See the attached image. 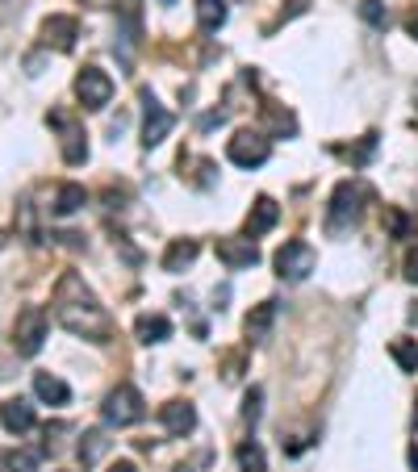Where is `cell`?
<instances>
[{
    "instance_id": "cell-24",
    "label": "cell",
    "mask_w": 418,
    "mask_h": 472,
    "mask_svg": "<svg viewBox=\"0 0 418 472\" xmlns=\"http://www.w3.org/2000/svg\"><path fill=\"white\" fill-rule=\"evenodd\" d=\"M385 226H389L394 239H414V234H418V222L410 218V213H402V209H394V205L385 209Z\"/></svg>"
},
{
    "instance_id": "cell-20",
    "label": "cell",
    "mask_w": 418,
    "mask_h": 472,
    "mask_svg": "<svg viewBox=\"0 0 418 472\" xmlns=\"http://www.w3.org/2000/svg\"><path fill=\"white\" fill-rule=\"evenodd\" d=\"M197 22L205 33H218L226 25V0H197Z\"/></svg>"
},
{
    "instance_id": "cell-1",
    "label": "cell",
    "mask_w": 418,
    "mask_h": 472,
    "mask_svg": "<svg viewBox=\"0 0 418 472\" xmlns=\"http://www.w3.org/2000/svg\"><path fill=\"white\" fill-rule=\"evenodd\" d=\"M51 314L63 330H71L76 339H89V343H109L113 339V318L109 309L100 306V297L84 285L80 272H63L55 280V293H51Z\"/></svg>"
},
{
    "instance_id": "cell-15",
    "label": "cell",
    "mask_w": 418,
    "mask_h": 472,
    "mask_svg": "<svg viewBox=\"0 0 418 472\" xmlns=\"http://www.w3.org/2000/svg\"><path fill=\"white\" fill-rule=\"evenodd\" d=\"M33 393H38V401H46V406H67V401H71V389H67L55 373H33Z\"/></svg>"
},
{
    "instance_id": "cell-25",
    "label": "cell",
    "mask_w": 418,
    "mask_h": 472,
    "mask_svg": "<svg viewBox=\"0 0 418 472\" xmlns=\"http://www.w3.org/2000/svg\"><path fill=\"white\" fill-rule=\"evenodd\" d=\"M389 355L402 363V373H418V339H394Z\"/></svg>"
},
{
    "instance_id": "cell-31",
    "label": "cell",
    "mask_w": 418,
    "mask_h": 472,
    "mask_svg": "<svg viewBox=\"0 0 418 472\" xmlns=\"http://www.w3.org/2000/svg\"><path fill=\"white\" fill-rule=\"evenodd\" d=\"M406 33H410V38H418V13H410V17H406Z\"/></svg>"
},
{
    "instance_id": "cell-18",
    "label": "cell",
    "mask_w": 418,
    "mask_h": 472,
    "mask_svg": "<svg viewBox=\"0 0 418 472\" xmlns=\"http://www.w3.org/2000/svg\"><path fill=\"white\" fill-rule=\"evenodd\" d=\"M197 251H201L197 239H176V242H172V247L164 251V272H185V268L197 260Z\"/></svg>"
},
{
    "instance_id": "cell-14",
    "label": "cell",
    "mask_w": 418,
    "mask_h": 472,
    "mask_svg": "<svg viewBox=\"0 0 418 472\" xmlns=\"http://www.w3.org/2000/svg\"><path fill=\"white\" fill-rule=\"evenodd\" d=\"M0 427L9 430V435H25L33 427V406L25 397H9L5 406H0Z\"/></svg>"
},
{
    "instance_id": "cell-17",
    "label": "cell",
    "mask_w": 418,
    "mask_h": 472,
    "mask_svg": "<svg viewBox=\"0 0 418 472\" xmlns=\"http://www.w3.org/2000/svg\"><path fill=\"white\" fill-rule=\"evenodd\" d=\"M272 322H276V301H260V306H255L252 314H247L242 330H247V339H252V343H260V339H268Z\"/></svg>"
},
{
    "instance_id": "cell-4",
    "label": "cell",
    "mask_w": 418,
    "mask_h": 472,
    "mask_svg": "<svg viewBox=\"0 0 418 472\" xmlns=\"http://www.w3.org/2000/svg\"><path fill=\"white\" fill-rule=\"evenodd\" d=\"M143 414H147L143 393H138L134 384H118V389L105 397V406H100L105 427H134V422H143Z\"/></svg>"
},
{
    "instance_id": "cell-30",
    "label": "cell",
    "mask_w": 418,
    "mask_h": 472,
    "mask_svg": "<svg viewBox=\"0 0 418 472\" xmlns=\"http://www.w3.org/2000/svg\"><path fill=\"white\" fill-rule=\"evenodd\" d=\"M298 13H306V0H289V9L280 13V22H289V17H298Z\"/></svg>"
},
{
    "instance_id": "cell-21",
    "label": "cell",
    "mask_w": 418,
    "mask_h": 472,
    "mask_svg": "<svg viewBox=\"0 0 418 472\" xmlns=\"http://www.w3.org/2000/svg\"><path fill=\"white\" fill-rule=\"evenodd\" d=\"M105 451H109V435H105V430H84V439H80V460H84V468H92Z\"/></svg>"
},
{
    "instance_id": "cell-16",
    "label": "cell",
    "mask_w": 418,
    "mask_h": 472,
    "mask_svg": "<svg viewBox=\"0 0 418 472\" xmlns=\"http://www.w3.org/2000/svg\"><path fill=\"white\" fill-rule=\"evenodd\" d=\"M134 335H138V343H164V339H172V322L164 318V314H138L134 318Z\"/></svg>"
},
{
    "instance_id": "cell-7",
    "label": "cell",
    "mask_w": 418,
    "mask_h": 472,
    "mask_svg": "<svg viewBox=\"0 0 418 472\" xmlns=\"http://www.w3.org/2000/svg\"><path fill=\"white\" fill-rule=\"evenodd\" d=\"M46 121L63 134V138H59V146H63V164H71V167L84 164V159H89V138H84V130H80V121L71 118L67 109H55Z\"/></svg>"
},
{
    "instance_id": "cell-6",
    "label": "cell",
    "mask_w": 418,
    "mask_h": 472,
    "mask_svg": "<svg viewBox=\"0 0 418 472\" xmlns=\"http://www.w3.org/2000/svg\"><path fill=\"white\" fill-rule=\"evenodd\" d=\"M226 155H231V164L234 167H264L268 164V155H272V138L268 134H260V130H239L226 143Z\"/></svg>"
},
{
    "instance_id": "cell-11",
    "label": "cell",
    "mask_w": 418,
    "mask_h": 472,
    "mask_svg": "<svg viewBox=\"0 0 418 472\" xmlns=\"http://www.w3.org/2000/svg\"><path fill=\"white\" fill-rule=\"evenodd\" d=\"M76 38H80V22L76 17H67V13H51V17L43 22V42L63 51V55L76 51Z\"/></svg>"
},
{
    "instance_id": "cell-23",
    "label": "cell",
    "mask_w": 418,
    "mask_h": 472,
    "mask_svg": "<svg viewBox=\"0 0 418 472\" xmlns=\"http://www.w3.org/2000/svg\"><path fill=\"white\" fill-rule=\"evenodd\" d=\"M0 468H9V472H38V456H33V451H22V448H5V451H0Z\"/></svg>"
},
{
    "instance_id": "cell-22",
    "label": "cell",
    "mask_w": 418,
    "mask_h": 472,
    "mask_svg": "<svg viewBox=\"0 0 418 472\" xmlns=\"http://www.w3.org/2000/svg\"><path fill=\"white\" fill-rule=\"evenodd\" d=\"M234 460H239V472H268L264 448H260V443H252V439L234 448Z\"/></svg>"
},
{
    "instance_id": "cell-32",
    "label": "cell",
    "mask_w": 418,
    "mask_h": 472,
    "mask_svg": "<svg viewBox=\"0 0 418 472\" xmlns=\"http://www.w3.org/2000/svg\"><path fill=\"white\" fill-rule=\"evenodd\" d=\"M109 472H138V468L130 460H118V464H109Z\"/></svg>"
},
{
    "instance_id": "cell-3",
    "label": "cell",
    "mask_w": 418,
    "mask_h": 472,
    "mask_svg": "<svg viewBox=\"0 0 418 472\" xmlns=\"http://www.w3.org/2000/svg\"><path fill=\"white\" fill-rule=\"evenodd\" d=\"M46 330H51V318H46L43 306H25L17 318H13V352L33 360V355L43 352L46 343Z\"/></svg>"
},
{
    "instance_id": "cell-33",
    "label": "cell",
    "mask_w": 418,
    "mask_h": 472,
    "mask_svg": "<svg viewBox=\"0 0 418 472\" xmlns=\"http://www.w3.org/2000/svg\"><path fill=\"white\" fill-rule=\"evenodd\" d=\"M410 472H418V443L410 448Z\"/></svg>"
},
{
    "instance_id": "cell-12",
    "label": "cell",
    "mask_w": 418,
    "mask_h": 472,
    "mask_svg": "<svg viewBox=\"0 0 418 472\" xmlns=\"http://www.w3.org/2000/svg\"><path fill=\"white\" fill-rule=\"evenodd\" d=\"M159 427H164L167 435H176V439L193 435V430H197V410H193V401H167V406H159Z\"/></svg>"
},
{
    "instance_id": "cell-28",
    "label": "cell",
    "mask_w": 418,
    "mask_h": 472,
    "mask_svg": "<svg viewBox=\"0 0 418 472\" xmlns=\"http://www.w3.org/2000/svg\"><path fill=\"white\" fill-rule=\"evenodd\" d=\"M260 401H264V393H260V389H252V393L242 397V418H247V422H255V418H260Z\"/></svg>"
},
{
    "instance_id": "cell-9",
    "label": "cell",
    "mask_w": 418,
    "mask_h": 472,
    "mask_svg": "<svg viewBox=\"0 0 418 472\" xmlns=\"http://www.w3.org/2000/svg\"><path fill=\"white\" fill-rule=\"evenodd\" d=\"M76 97L84 109H105L113 100V80L109 71H100V67H84L76 76Z\"/></svg>"
},
{
    "instance_id": "cell-29",
    "label": "cell",
    "mask_w": 418,
    "mask_h": 472,
    "mask_svg": "<svg viewBox=\"0 0 418 472\" xmlns=\"http://www.w3.org/2000/svg\"><path fill=\"white\" fill-rule=\"evenodd\" d=\"M406 280L418 285V247H410V255H406Z\"/></svg>"
},
{
    "instance_id": "cell-26",
    "label": "cell",
    "mask_w": 418,
    "mask_h": 472,
    "mask_svg": "<svg viewBox=\"0 0 418 472\" xmlns=\"http://www.w3.org/2000/svg\"><path fill=\"white\" fill-rule=\"evenodd\" d=\"M264 121L272 126V134H298L293 113H280V109H272V105H264Z\"/></svg>"
},
{
    "instance_id": "cell-36",
    "label": "cell",
    "mask_w": 418,
    "mask_h": 472,
    "mask_svg": "<svg viewBox=\"0 0 418 472\" xmlns=\"http://www.w3.org/2000/svg\"><path fill=\"white\" fill-rule=\"evenodd\" d=\"M176 472H193V468H185V464H180V468H176Z\"/></svg>"
},
{
    "instance_id": "cell-13",
    "label": "cell",
    "mask_w": 418,
    "mask_h": 472,
    "mask_svg": "<svg viewBox=\"0 0 418 472\" xmlns=\"http://www.w3.org/2000/svg\"><path fill=\"white\" fill-rule=\"evenodd\" d=\"M280 222V205H276L272 197H255V205H252V213H247V226H242V234L247 239H260V234H268Z\"/></svg>"
},
{
    "instance_id": "cell-10",
    "label": "cell",
    "mask_w": 418,
    "mask_h": 472,
    "mask_svg": "<svg viewBox=\"0 0 418 472\" xmlns=\"http://www.w3.org/2000/svg\"><path fill=\"white\" fill-rule=\"evenodd\" d=\"M214 251H218V260L231 268V272H242V268L260 264V247H255L247 234H242V239H218L214 242Z\"/></svg>"
},
{
    "instance_id": "cell-19",
    "label": "cell",
    "mask_w": 418,
    "mask_h": 472,
    "mask_svg": "<svg viewBox=\"0 0 418 472\" xmlns=\"http://www.w3.org/2000/svg\"><path fill=\"white\" fill-rule=\"evenodd\" d=\"M84 201H89L84 184H59L55 213H59V218H71V213H80V209H84Z\"/></svg>"
},
{
    "instance_id": "cell-35",
    "label": "cell",
    "mask_w": 418,
    "mask_h": 472,
    "mask_svg": "<svg viewBox=\"0 0 418 472\" xmlns=\"http://www.w3.org/2000/svg\"><path fill=\"white\" fill-rule=\"evenodd\" d=\"M410 322H418V309H410Z\"/></svg>"
},
{
    "instance_id": "cell-37",
    "label": "cell",
    "mask_w": 418,
    "mask_h": 472,
    "mask_svg": "<svg viewBox=\"0 0 418 472\" xmlns=\"http://www.w3.org/2000/svg\"><path fill=\"white\" fill-rule=\"evenodd\" d=\"M164 5H172V0H164Z\"/></svg>"
},
{
    "instance_id": "cell-27",
    "label": "cell",
    "mask_w": 418,
    "mask_h": 472,
    "mask_svg": "<svg viewBox=\"0 0 418 472\" xmlns=\"http://www.w3.org/2000/svg\"><path fill=\"white\" fill-rule=\"evenodd\" d=\"M360 13H364V17H368V22H373V25H381V30H385V25H389V13L381 9V0H364V5H360Z\"/></svg>"
},
{
    "instance_id": "cell-34",
    "label": "cell",
    "mask_w": 418,
    "mask_h": 472,
    "mask_svg": "<svg viewBox=\"0 0 418 472\" xmlns=\"http://www.w3.org/2000/svg\"><path fill=\"white\" fill-rule=\"evenodd\" d=\"M5 242H9V234H5V231H0V251H5Z\"/></svg>"
},
{
    "instance_id": "cell-8",
    "label": "cell",
    "mask_w": 418,
    "mask_h": 472,
    "mask_svg": "<svg viewBox=\"0 0 418 472\" xmlns=\"http://www.w3.org/2000/svg\"><path fill=\"white\" fill-rule=\"evenodd\" d=\"M138 100H143V146L151 151V146H159V143L167 138V134H172L176 118H172V113H167L164 105L155 100V92H151V89L138 92Z\"/></svg>"
},
{
    "instance_id": "cell-2",
    "label": "cell",
    "mask_w": 418,
    "mask_h": 472,
    "mask_svg": "<svg viewBox=\"0 0 418 472\" xmlns=\"http://www.w3.org/2000/svg\"><path fill=\"white\" fill-rule=\"evenodd\" d=\"M364 201H368V193H364L356 180H343V184H335V193H330V205H327V231L330 234L352 231L356 222H360V213H364Z\"/></svg>"
},
{
    "instance_id": "cell-5",
    "label": "cell",
    "mask_w": 418,
    "mask_h": 472,
    "mask_svg": "<svg viewBox=\"0 0 418 472\" xmlns=\"http://www.w3.org/2000/svg\"><path fill=\"white\" fill-rule=\"evenodd\" d=\"M314 268H318V251H314L306 239H293V242H285V247L276 251V276L289 280V285L306 280Z\"/></svg>"
}]
</instances>
